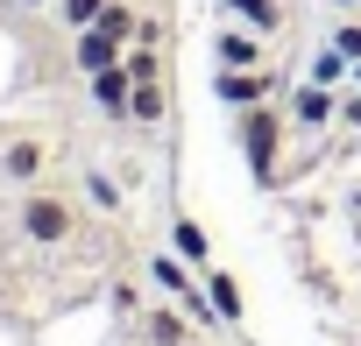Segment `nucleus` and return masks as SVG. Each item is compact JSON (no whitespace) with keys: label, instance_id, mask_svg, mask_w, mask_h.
I'll list each match as a JSON object with an SVG mask.
<instances>
[{"label":"nucleus","instance_id":"obj_1","mask_svg":"<svg viewBox=\"0 0 361 346\" xmlns=\"http://www.w3.org/2000/svg\"><path fill=\"white\" fill-rule=\"evenodd\" d=\"M71 226H78V205L71 198H57V191H29L22 198V233L29 241L57 248V241H71Z\"/></svg>","mask_w":361,"mask_h":346},{"label":"nucleus","instance_id":"obj_2","mask_svg":"<svg viewBox=\"0 0 361 346\" xmlns=\"http://www.w3.org/2000/svg\"><path fill=\"white\" fill-rule=\"evenodd\" d=\"M50 169V141L43 134H15L8 148H0V177H15V184H36Z\"/></svg>","mask_w":361,"mask_h":346},{"label":"nucleus","instance_id":"obj_3","mask_svg":"<svg viewBox=\"0 0 361 346\" xmlns=\"http://www.w3.org/2000/svg\"><path fill=\"white\" fill-rule=\"evenodd\" d=\"M276 134H283V120H276L269 106H255L248 127H241V148H248V162H255V177H269V169H276Z\"/></svg>","mask_w":361,"mask_h":346},{"label":"nucleus","instance_id":"obj_4","mask_svg":"<svg viewBox=\"0 0 361 346\" xmlns=\"http://www.w3.org/2000/svg\"><path fill=\"white\" fill-rule=\"evenodd\" d=\"M149 276H156L177 304H185V311H199V325H206V304H199V283L185 276V255H156V262H149Z\"/></svg>","mask_w":361,"mask_h":346},{"label":"nucleus","instance_id":"obj_5","mask_svg":"<svg viewBox=\"0 0 361 346\" xmlns=\"http://www.w3.org/2000/svg\"><path fill=\"white\" fill-rule=\"evenodd\" d=\"M106 64H121V36H106L99 22L78 29V71H106Z\"/></svg>","mask_w":361,"mask_h":346},{"label":"nucleus","instance_id":"obj_6","mask_svg":"<svg viewBox=\"0 0 361 346\" xmlns=\"http://www.w3.org/2000/svg\"><path fill=\"white\" fill-rule=\"evenodd\" d=\"M220 64H227V71H262V36L227 29V36H220Z\"/></svg>","mask_w":361,"mask_h":346},{"label":"nucleus","instance_id":"obj_7","mask_svg":"<svg viewBox=\"0 0 361 346\" xmlns=\"http://www.w3.org/2000/svg\"><path fill=\"white\" fill-rule=\"evenodd\" d=\"M92 92H99V106L121 113V106L135 99V71H114V64H106V71H92Z\"/></svg>","mask_w":361,"mask_h":346},{"label":"nucleus","instance_id":"obj_8","mask_svg":"<svg viewBox=\"0 0 361 346\" xmlns=\"http://www.w3.org/2000/svg\"><path fill=\"white\" fill-rule=\"evenodd\" d=\"M262 71H220V99H234V106H262Z\"/></svg>","mask_w":361,"mask_h":346},{"label":"nucleus","instance_id":"obj_9","mask_svg":"<svg viewBox=\"0 0 361 346\" xmlns=\"http://www.w3.org/2000/svg\"><path fill=\"white\" fill-rule=\"evenodd\" d=\"M290 113H298V120H305V127H326V120H333V113H340V106H333V92H326V85H305V92H298V99H290Z\"/></svg>","mask_w":361,"mask_h":346},{"label":"nucleus","instance_id":"obj_10","mask_svg":"<svg viewBox=\"0 0 361 346\" xmlns=\"http://www.w3.org/2000/svg\"><path fill=\"white\" fill-rule=\"evenodd\" d=\"M227 8H234L255 36H276V29H283V8H276V0H227Z\"/></svg>","mask_w":361,"mask_h":346},{"label":"nucleus","instance_id":"obj_11","mask_svg":"<svg viewBox=\"0 0 361 346\" xmlns=\"http://www.w3.org/2000/svg\"><path fill=\"white\" fill-rule=\"evenodd\" d=\"M170 248L185 255V262H199V269H206V255H213V241H206L199 219H177V226H170Z\"/></svg>","mask_w":361,"mask_h":346},{"label":"nucleus","instance_id":"obj_12","mask_svg":"<svg viewBox=\"0 0 361 346\" xmlns=\"http://www.w3.org/2000/svg\"><path fill=\"white\" fill-rule=\"evenodd\" d=\"M142 332H149V346H185L192 339L177 311H142Z\"/></svg>","mask_w":361,"mask_h":346},{"label":"nucleus","instance_id":"obj_13","mask_svg":"<svg viewBox=\"0 0 361 346\" xmlns=\"http://www.w3.org/2000/svg\"><path fill=\"white\" fill-rule=\"evenodd\" d=\"M206 290H213V311H220L227 325H241V283H234L227 269H213V276H206Z\"/></svg>","mask_w":361,"mask_h":346},{"label":"nucleus","instance_id":"obj_14","mask_svg":"<svg viewBox=\"0 0 361 346\" xmlns=\"http://www.w3.org/2000/svg\"><path fill=\"white\" fill-rule=\"evenodd\" d=\"M135 120H163V85L156 78H135V99H128Z\"/></svg>","mask_w":361,"mask_h":346},{"label":"nucleus","instance_id":"obj_15","mask_svg":"<svg viewBox=\"0 0 361 346\" xmlns=\"http://www.w3.org/2000/svg\"><path fill=\"white\" fill-rule=\"evenodd\" d=\"M106 8H114V0H57V15H64L71 29H92V22H99Z\"/></svg>","mask_w":361,"mask_h":346},{"label":"nucleus","instance_id":"obj_16","mask_svg":"<svg viewBox=\"0 0 361 346\" xmlns=\"http://www.w3.org/2000/svg\"><path fill=\"white\" fill-rule=\"evenodd\" d=\"M99 29H106V36H121V43H128V36H142V22H135L128 8H106V15H99Z\"/></svg>","mask_w":361,"mask_h":346},{"label":"nucleus","instance_id":"obj_17","mask_svg":"<svg viewBox=\"0 0 361 346\" xmlns=\"http://www.w3.org/2000/svg\"><path fill=\"white\" fill-rule=\"evenodd\" d=\"M333 50H340V57H361V29H340V36H333Z\"/></svg>","mask_w":361,"mask_h":346},{"label":"nucleus","instance_id":"obj_18","mask_svg":"<svg viewBox=\"0 0 361 346\" xmlns=\"http://www.w3.org/2000/svg\"><path fill=\"white\" fill-rule=\"evenodd\" d=\"M340 120H354V127H361V99H347V106H340Z\"/></svg>","mask_w":361,"mask_h":346},{"label":"nucleus","instance_id":"obj_19","mask_svg":"<svg viewBox=\"0 0 361 346\" xmlns=\"http://www.w3.org/2000/svg\"><path fill=\"white\" fill-rule=\"evenodd\" d=\"M22 8H43V0H22Z\"/></svg>","mask_w":361,"mask_h":346}]
</instances>
